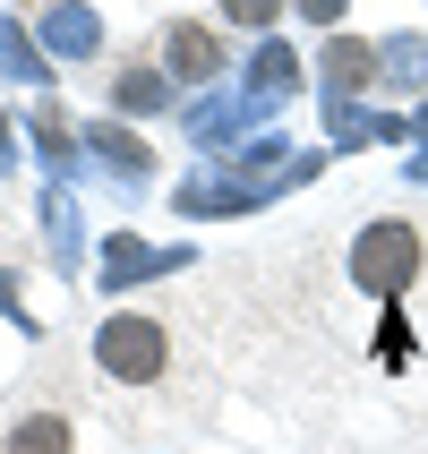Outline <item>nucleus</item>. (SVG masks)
I'll use <instances>...</instances> for the list:
<instances>
[{"label":"nucleus","mask_w":428,"mask_h":454,"mask_svg":"<svg viewBox=\"0 0 428 454\" xmlns=\"http://www.w3.org/2000/svg\"><path fill=\"white\" fill-rule=\"evenodd\" d=\"M223 18H231V26H275L283 0H223Z\"/></svg>","instance_id":"39448f33"},{"label":"nucleus","mask_w":428,"mask_h":454,"mask_svg":"<svg viewBox=\"0 0 428 454\" xmlns=\"http://www.w3.org/2000/svg\"><path fill=\"white\" fill-rule=\"evenodd\" d=\"M411 275H420V231H411V223H369L352 240V283H369V292H403Z\"/></svg>","instance_id":"f257e3e1"},{"label":"nucleus","mask_w":428,"mask_h":454,"mask_svg":"<svg viewBox=\"0 0 428 454\" xmlns=\"http://www.w3.org/2000/svg\"><path fill=\"white\" fill-rule=\"evenodd\" d=\"M154 95H163L154 77H121V103H128V112H154Z\"/></svg>","instance_id":"0eeeda50"},{"label":"nucleus","mask_w":428,"mask_h":454,"mask_svg":"<svg viewBox=\"0 0 428 454\" xmlns=\"http://www.w3.org/2000/svg\"><path fill=\"white\" fill-rule=\"evenodd\" d=\"M95 360H103V378H121V386L163 378V326L154 317H112L95 334Z\"/></svg>","instance_id":"f03ea898"},{"label":"nucleus","mask_w":428,"mask_h":454,"mask_svg":"<svg viewBox=\"0 0 428 454\" xmlns=\"http://www.w3.org/2000/svg\"><path fill=\"white\" fill-rule=\"evenodd\" d=\"M300 9H308V18H326V26L343 18V0H300Z\"/></svg>","instance_id":"6e6552de"},{"label":"nucleus","mask_w":428,"mask_h":454,"mask_svg":"<svg viewBox=\"0 0 428 454\" xmlns=\"http://www.w3.org/2000/svg\"><path fill=\"white\" fill-rule=\"evenodd\" d=\"M163 51H172V69H180V77H214V60H223L214 26H198V18H180L172 35H163Z\"/></svg>","instance_id":"7ed1b4c3"},{"label":"nucleus","mask_w":428,"mask_h":454,"mask_svg":"<svg viewBox=\"0 0 428 454\" xmlns=\"http://www.w3.org/2000/svg\"><path fill=\"white\" fill-rule=\"evenodd\" d=\"M9 454H77V429L60 420V411H35V420L9 429Z\"/></svg>","instance_id":"20e7f679"},{"label":"nucleus","mask_w":428,"mask_h":454,"mask_svg":"<svg viewBox=\"0 0 428 454\" xmlns=\"http://www.w3.org/2000/svg\"><path fill=\"white\" fill-rule=\"evenodd\" d=\"M326 60H334V77H352V86H360V77H369V43H334Z\"/></svg>","instance_id":"423d86ee"}]
</instances>
